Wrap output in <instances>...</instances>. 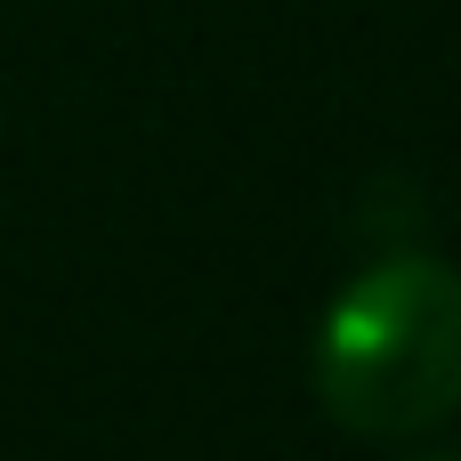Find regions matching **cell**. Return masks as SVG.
<instances>
[{
    "mask_svg": "<svg viewBox=\"0 0 461 461\" xmlns=\"http://www.w3.org/2000/svg\"><path fill=\"white\" fill-rule=\"evenodd\" d=\"M316 397L357 438H421L461 413V267L397 251L316 324Z\"/></svg>",
    "mask_w": 461,
    "mask_h": 461,
    "instance_id": "obj_1",
    "label": "cell"
},
{
    "mask_svg": "<svg viewBox=\"0 0 461 461\" xmlns=\"http://www.w3.org/2000/svg\"><path fill=\"white\" fill-rule=\"evenodd\" d=\"M429 461H461V454H429Z\"/></svg>",
    "mask_w": 461,
    "mask_h": 461,
    "instance_id": "obj_2",
    "label": "cell"
}]
</instances>
